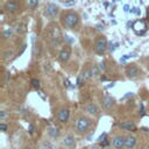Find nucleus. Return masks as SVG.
<instances>
[{"label": "nucleus", "instance_id": "obj_1", "mask_svg": "<svg viewBox=\"0 0 149 149\" xmlns=\"http://www.w3.org/2000/svg\"><path fill=\"white\" fill-rule=\"evenodd\" d=\"M62 24L66 29H74L79 24V15L74 12H66L62 15Z\"/></svg>", "mask_w": 149, "mask_h": 149}, {"label": "nucleus", "instance_id": "obj_2", "mask_svg": "<svg viewBox=\"0 0 149 149\" xmlns=\"http://www.w3.org/2000/svg\"><path fill=\"white\" fill-rule=\"evenodd\" d=\"M91 127V120L85 116V115H80L77 120H76V125H74V129H76V133L78 135H84L88 132Z\"/></svg>", "mask_w": 149, "mask_h": 149}, {"label": "nucleus", "instance_id": "obj_3", "mask_svg": "<svg viewBox=\"0 0 149 149\" xmlns=\"http://www.w3.org/2000/svg\"><path fill=\"white\" fill-rule=\"evenodd\" d=\"M49 34H50V43L52 47H58L62 42V34H61V30L58 28V26H52L50 27V30H49Z\"/></svg>", "mask_w": 149, "mask_h": 149}, {"label": "nucleus", "instance_id": "obj_4", "mask_svg": "<svg viewBox=\"0 0 149 149\" xmlns=\"http://www.w3.org/2000/svg\"><path fill=\"white\" fill-rule=\"evenodd\" d=\"M108 48V44H107V40L104 35H100L97 37L95 42H94V51L98 54V55H104L106 52Z\"/></svg>", "mask_w": 149, "mask_h": 149}, {"label": "nucleus", "instance_id": "obj_5", "mask_svg": "<svg viewBox=\"0 0 149 149\" xmlns=\"http://www.w3.org/2000/svg\"><path fill=\"white\" fill-rule=\"evenodd\" d=\"M147 23L144 20H137L133 23V30L136 35H143L147 31Z\"/></svg>", "mask_w": 149, "mask_h": 149}, {"label": "nucleus", "instance_id": "obj_6", "mask_svg": "<svg viewBox=\"0 0 149 149\" xmlns=\"http://www.w3.org/2000/svg\"><path fill=\"white\" fill-rule=\"evenodd\" d=\"M57 120L61 122V123H66L70 119V109L68 107H62L57 111Z\"/></svg>", "mask_w": 149, "mask_h": 149}, {"label": "nucleus", "instance_id": "obj_7", "mask_svg": "<svg viewBox=\"0 0 149 149\" xmlns=\"http://www.w3.org/2000/svg\"><path fill=\"white\" fill-rule=\"evenodd\" d=\"M92 76H93L92 68H90V66H85V68L83 69V71H81L80 76H79V78H78V83H77V84H78V85H81V83H83V81L91 79V78H92Z\"/></svg>", "mask_w": 149, "mask_h": 149}, {"label": "nucleus", "instance_id": "obj_8", "mask_svg": "<svg viewBox=\"0 0 149 149\" xmlns=\"http://www.w3.org/2000/svg\"><path fill=\"white\" fill-rule=\"evenodd\" d=\"M62 144H63L65 148H68V149L74 148V146H76L74 136H73L72 134H66V135L63 136V139H62Z\"/></svg>", "mask_w": 149, "mask_h": 149}, {"label": "nucleus", "instance_id": "obj_9", "mask_svg": "<svg viewBox=\"0 0 149 149\" xmlns=\"http://www.w3.org/2000/svg\"><path fill=\"white\" fill-rule=\"evenodd\" d=\"M126 74H127V77L130 78V79L136 78V77L140 74V70H139L137 65H136V64H130V65H128V66L126 68Z\"/></svg>", "mask_w": 149, "mask_h": 149}, {"label": "nucleus", "instance_id": "obj_10", "mask_svg": "<svg viewBox=\"0 0 149 149\" xmlns=\"http://www.w3.org/2000/svg\"><path fill=\"white\" fill-rule=\"evenodd\" d=\"M58 7L55 5V3H48L45 6V10H44V14L45 16L48 17H55L57 14H58Z\"/></svg>", "mask_w": 149, "mask_h": 149}, {"label": "nucleus", "instance_id": "obj_11", "mask_svg": "<svg viewBox=\"0 0 149 149\" xmlns=\"http://www.w3.org/2000/svg\"><path fill=\"white\" fill-rule=\"evenodd\" d=\"M101 105L105 109H112L115 106V100L109 95H105L101 98Z\"/></svg>", "mask_w": 149, "mask_h": 149}, {"label": "nucleus", "instance_id": "obj_12", "mask_svg": "<svg viewBox=\"0 0 149 149\" xmlns=\"http://www.w3.org/2000/svg\"><path fill=\"white\" fill-rule=\"evenodd\" d=\"M137 143V139L136 136L132 135V134H128L125 136V148L126 149H133Z\"/></svg>", "mask_w": 149, "mask_h": 149}, {"label": "nucleus", "instance_id": "obj_13", "mask_svg": "<svg viewBox=\"0 0 149 149\" xmlns=\"http://www.w3.org/2000/svg\"><path fill=\"white\" fill-rule=\"evenodd\" d=\"M70 56H71V49H70L69 47L63 48V49L59 51V54H58V61L62 62V63H66V62L69 61Z\"/></svg>", "mask_w": 149, "mask_h": 149}, {"label": "nucleus", "instance_id": "obj_14", "mask_svg": "<svg viewBox=\"0 0 149 149\" xmlns=\"http://www.w3.org/2000/svg\"><path fill=\"white\" fill-rule=\"evenodd\" d=\"M112 146L114 149H122L125 148V136L122 135H116L112 140Z\"/></svg>", "mask_w": 149, "mask_h": 149}, {"label": "nucleus", "instance_id": "obj_15", "mask_svg": "<svg viewBox=\"0 0 149 149\" xmlns=\"http://www.w3.org/2000/svg\"><path fill=\"white\" fill-rule=\"evenodd\" d=\"M3 9L7 12V13H15L17 9H19V5L15 0H8L5 6H3Z\"/></svg>", "mask_w": 149, "mask_h": 149}, {"label": "nucleus", "instance_id": "obj_16", "mask_svg": "<svg viewBox=\"0 0 149 149\" xmlns=\"http://www.w3.org/2000/svg\"><path fill=\"white\" fill-rule=\"evenodd\" d=\"M85 112H86L87 114L92 115V116H97V115L99 114V107H98L97 104L90 102V104H87V105L85 106Z\"/></svg>", "mask_w": 149, "mask_h": 149}, {"label": "nucleus", "instance_id": "obj_17", "mask_svg": "<svg viewBox=\"0 0 149 149\" xmlns=\"http://www.w3.org/2000/svg\"><path fill=\"white\" fill-rule=\"evenodd\" d=\"M119 127L123 130H134L135 129V123L133 121H123L119 123Z\"/></svg>", "mask_w": 149, "mask_h": 149}, {"label": "nucleus", "instance_id": "obj_18", "mask_svg": "<svg viewBox=\"0 0 149 149\" xmlns=\"http://www.w3.org/2000/svg\"><path fill=\"white\" fill-rule=\"evenodd\" d=\"M47 130H48L49 137H51V139H57L59 136V134H61V130L57 127H49Z\"/></svg>", "mask_w": 149, "mask_h": 149}, {"label": "nucleus", "instance_id": "obj_19", "mask_svg": "<svg viewBox=\"0 0 149 149\" xmlns=\"http://www.w3.org/2000/svg\"><path fill=\"white\" fill-rule=\"evenodd\" d=\"M15 31H16L17 34H20V35L24 34V33H26V24H24L23 22L17 23V24L15 26Z\"/></svg>", "mask_w": 149, "mask_h": 149}, {"label": "nucleus", "instance_id": "obj_20", "mask_svg": "<svg viewBox=\"0 0 149 149\" xmlns=\"http://www.w3.org/2000/svg\"><path fill=\"white\" fill-rule=\"evenodd\" d=\"M40 149H54V144L51 143V141H49V140H44V141H42Z\"/></svg>", "mask_w": 149, "mask_h": 149}, {"label": "nucleus", "instance_id": "obj_21", "mask_svg": "<svg viewBox=\"0 0 149 149\" xmlns=\"http://www.w3.org/2000/svg\"><path fill=\"white\" fill-rule=\"evenodd\" d=\"M13 55H14V52H13L12 50L7 49V50H5V51L2 52V58H3V59H9V58L13 57Z\"/></svg>", "mask_w": 149, "mask_h": 149}, {"label": "nucleus", "instance_id": "obj_22", "mask_svg": "<svg viewBox=\"0 0 149 149\" xmlns=\"http://www.w3.org/2000/svg\"><path fill=\"white\" fill-rule=\"evenodd\" d=\"M12 35H13V29H12V28H7V29H5V30L2 31L3 38H9Z\"/></svg>", "mask_w": 149, "mask_h": 149}, {"label": "nucleus", "instance_id": "obj_23", "mask_svg": "<svg viewBox=\"0 0 149 149\" xmlns=\"http://www.w3.org/2000/svg\"><path fill=\"white\" fill-rule=\"evenodd\" d=\"M41 50H42L41 44L40 43H36L35 47H34V54H35V56H40L41 55Z\"/></svg>", "mask_w": 149, "mask_h": 149}, {"label": "nucleus", "instance_id": "obj_24", "mask_svg": "<svg viewBox=\"0 0 149 149\" xmlns=\"http://www.w3.org/2000/svg\"><path fill=\"white\" fill-rule=\"evenodd\" d=\"M92 72H93V76H94V77H99V76H100L101 70L99 69V66H98V65H93V66H92Z\"/></svg>", "mask_w": 149, "mask_h": 149}, {"label": "nucleus", "instance_id": "obj_25", "mask_svg": "<svg viewBox=\"0 0 149 149\" xmlns=\"http://www.w3.org/2000/svg\"><path fill=\"white\" fill-rule=\"evenodd\" d=\"M27 2H28V6L30 8H35L38 5V0H27Z\"/></svg>", "mask_w": 149, "mask_h": 149}, {"label": "nucleus", "instance_id": "obj_26", "mask_svg": "<svg viewBox=\"0 0 149 149\" xmlns=\"http://www.w3.org/2000/svg\"><path fill=\"white\" fill-rule=\"evenodd\" d=\"M98 66H99V69L101 70V72H105V71H106V62H105V61H101V62H99Z\"/></svg>", "mask_w": 149, "mask_h": 149}, {"label": "nucleus", "instance_id": "obj_27", "mask_svg": "<svg viewBox=\"0 0 149 149\" xmlns=\"http://www.w3.org/2000/svg\"><path fill=\"white\" fill-rule=\"evenodd\" d=\"M8 116L6 111H0V121H5V119Z\"/></svg>", "mask_w": 149, "mask_h": 149}, {"label": "nucleus", "instance_id": "obj_28", "mask_svg": "<svg viewBox=\"0 0 149 149\" xmlns=\"http://www.w3.org/2000/svg\"><path fill=\"white\" fill-rule=\"evenodd\" d=\"M31 85L35 87V88H38L40 87V81H38V79H31Z\"/></svg>", "mask_w": 149, "mask_h": 149}, {"label": "nucleus", "instance_id": "obj_29", "mask_svg": "<svg viewBox=\"0 0 149 149\" xmlns=\"http://www.w3.org/2000/svg\"><path fill=\"white\" fill-rule=\"evenodd\" d=\"M74 2H76L74 0H68V1L64 2V6H65V7H70V6H73Z\"/></svg>", "mask_w": 149, "mask_h": 149}, {"label": "nucleus", "instance_id": "obj_30", "mask_svg": "<svg viewBox=\"0 0 149 149\" xmlns=\"http://www.w3.org/2000/svg\"><path fill=\"white\" fill-rule=\"evenodd\" d=\"M0 130L1 132H6L7 130V125L5 122H0Z\"/></svg>", "mask_w": 149, "mask_h": 149}, {"label": "nucleus", "instance_id": "obj_31", "mask_svg": "<svg viewBox=\"0 0 149 149\" xmlns=\"http://www.w3.org/2000/svg\"><path fill=\"white\" fill-rule=\"evenodd\" d=\"M118 45H119L118 43H109V50H111V51H114Z\"/></svg>", "mask_w": 149, "mask_h": 149}, {"label": "nucleus", "instance_id": "obj_32", "mask_svg": "<svg viewBox=\"0 0 149 149\" xmlns=\"http://www.w3.org/2000/svg\"><path fill=\"white\" fill-rule=\"evenodd\" d=\"M9 78H10V74H9V72H7V73L5 74V79H3V84H7V83H8V80H9Z\"/></svg>", "mask_w": 149, "mask_h": 149}, {"label": "nucleus", "instance_id": "obj_33", "mask_svg": "<svg viewBox=\"0 0 149 149\" xmlns=\"http://www.w3.org/2000/svg\"><path fill=\"white\" fill-rule=\"evenodd\" d=\"M106 135H107L106 133H104V134H101V135L99 136V139H98V141H100V142H101L102 140H105V137H106Z\"/></svg>", "mask_w": 149, "mask_h": 149}, {"label": "nucleus", "instance_id": "obj_34", "mask_svg": "<svg viewBox=\"0 0 149 149\" xmlns=\"http://www.w3.org/2000/svg\"><path fill=\"white\" fill-rule=\"evenodd\" d=\"M88 149H100V146H99V144H93V146H91Z\"/></svg>", "mask_w": 149, "mask_h": 149}, {"label": "nucleus", "instance_id": "obj_35", "mask_svg": "<svg viewBox=\"0 0 149 149\" xmlns=\"http://www.w3.org/2000/svg\"><path fill=\"white\" fill-rule=\"evenodd\" d=\"M107 144H108V141H107L106 139L104 140V142L101 141V143H100V146H101V147H105V146H107Z\"/></svg>", "mask_w": 149, "mask_h": 149}, {"label": "nucleus", "instance_id": "obj_36", "mask_svg": "<svg viewBox=\"0 0 149 149\" xmlns=\"http://www.w3.org/2000/svg\"><path fill=\"white\" fill-rule=\"evenodd\" d=\"M123 10H125L126 13L129 12V6H128V5H125V6H123Z\"/></svg>", "mask_w": 149, "mask_h": 149}, {"label": "nucleus", "instance_id": "obj_37", "mask_svg": "<svg viewBox=\"0 0 149 149\" xmlns=\"http://www.w3.org/2000/svg\"><path fill=\"white\" fill-rule=\"evenodd\" d=\"M29 129H30V130H29L30 133H33V132H34V128H33V126H31V125H29Z\"/></svg>", "mask_w": 149, "mask_h": 149}, {"label": "nucleus", "instance_id": "obj_38", "mask_svg": "<svg viewBox=\"0 0 149 149\" xmlns=\"http://www.w3.org/2000/svg\"><path fill=\"white\" fill-rule=\"evenodd\" d=\"M140 13H141V12H140V9H137V8H136V9H135V14H137V15H139Z\"/></svg>", "mask_w": 149, "mask_h": 149}, {"label": "nucleus", "instance_id": "obj_39", "mask_svg": "<svg viewBox=\"0 0 149 149\" xmlns=\"http://www.w3.org/2000/svg\"><path fill=\"white\" fill-rule=\"evenodd\" d=\"M135 9H136V8H132V9H130V13H135Z\"/></svg>", "mask_w": 149, "mask_h": 149}, {"label": "nucleus", "instance_id": "obj_40", "mask_svg": "<svg viewBox=\"0 0 149 149\" xmlns=\"http://www.w3.org/2000/svg\"><path fill=\"white\" fill-rule=\"evenodd\" d=\"M104 149H112V148H109V147H105Z\"/></svg>", "mask_w": 149, "mask_h": 149}, {"label": "nucleus", "instance_id": "obj_41", "mask_svg": "<svg viewBox=\"0 0 149 149\" xmlns=\"http://www.w3.org/2000/svg\"><path fill=\"white\" fill-rule=\"evenodd\" d=\"M148 69H149V61H148Z\"/></svg>", "mask_w": 149, "mask_h": 149}, {"label": "nucleus", "instance_id": "obj_42", "mask_svg": "<svg viewBox=\"0 0 149 149\" xmlns=\"http://www.w3.org/2000/svg\"><path fill=\"white\" fill-rule=\"evenodd\" d=\"M148 16H149V10H148Z\"/></svg>", "mask_w": 149, "mask_h": 149}]
</instances>
